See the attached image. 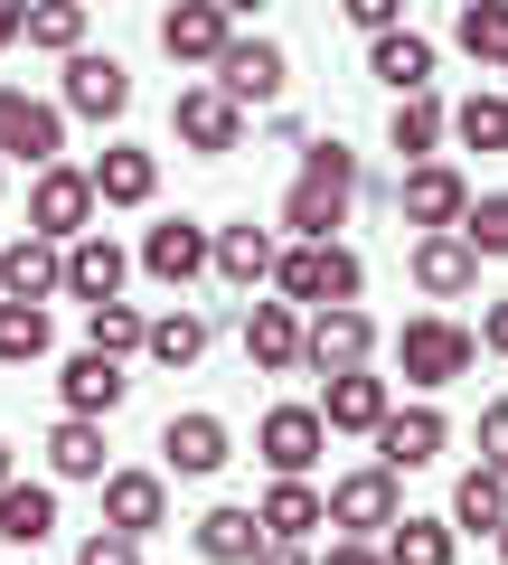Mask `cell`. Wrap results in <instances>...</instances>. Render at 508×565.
I'll use <instances>...</instances> for the list:
<instances>
[{
	"instance_id": "ee69618b",
	"label": "cell",
	"mask_w": 508,
	"mask_h": 565,
	"mask_svg": "<svg viewBox=\"0 0 508 565\" xmlns=\"http://www.w3.org/2000/svg\"><path fill=\"white\" fill-rule=\"evenodd\" d=\"M471 340H480L489 359H508V302H480V330H471Z\"/></svg>"
},
{
	"instance_id": "2e32d148",
	"label": "cell",
	"mask_w": 508,
	"mask_h": 565,
	"mask_svg": "<svg viewBox=\"0 0 508 565\" xmlns=\"http://www.w3.org/2000/svg\"><path fill=\"white\" fill-rule=\"evenodd\" d=\"M273 255H283V236H273V226H207V274L217 282H236V292H264L273 282Z\"/></svg>"
},
{
	"instance_id": "9a60e30c",
	"label": "cell",
	"mask_w": 508,
	"mask_h": 565,
	"mask_svg": "<svg viewBox=\"0 0 508 565\" xmlns=\"http://www.w3.org/2000/svg\"><path fill=\"white\" fill-rule=\"evenodd\" d=\"M161 462L180 471V481H217V471L236 462L226 415H198V405H188V415H170V424H161Z\"/></svg>"
},
{
	"instance_id": "484cf974",
	"label": "cell",
	"mask_w": 508,
	"mask_h": 565,
	"mask_svg": "<svg viewBox=\"0 0 508 565\" xmlns=\"http://www.w3.org/2000/svg\"><path fill=\"white\" fill-rule=\"evenodd\" d=\"M245 359L264 367V377H292V367H302V311L292 302H255L245 311Z\"/></svg>"
},
{
	"instance_id": "ab89813d",
	"label": "cell",
	"mask_w": 508,
	"mask_h": 565,
	"mask_svg": "<svg viewBox=\"0 0 508 565\" xmlns=\"http://www.w3.org/2000/svg\"><path fill=\"white\" fill-rule=\"evenodd\" d=\"M462 236H471V255H508V189H489V199H471L462 207Z\"/></svg>"
},
{
	"instance_id": "3957f363",
	"label": "cell",
	"mask_w": 508,
	"mask_h": 565,
	"mask_svg": "<svg viewBox=\"0 0 508 565\" xmlns=\"http://www.w3.org/2000/svg\"><path fill=\"white\" fill-rule=\"evenodd\" d=\"M471 359H480V340H471L462 321H443V311H424V321H406L396 330V367H406V386H452V377H471Z\"/></svg>"
},
{
	"instance_id": "8d00e7d4",
	"label": "cell",
	"mask_w": 508,
	"mask_h": 565,
	"mask_svg": "<svg viewBox=\"0 0 508 565\" xmlns=\"http://www.w3.org/2000/svg\"><path fill=\"white\" fill-rule=\"evenodd\" d=\"M443 132L462 141V151H508V95H462L443 114Z\"/></svg>"
},
{
	"instance_id": "b9f144b4",
	"label": "cell",
	"mask_w": 508,
	"mask_h": 565,
	"mask_svg": "<svg viewBox=\"0 0 508 565\" xmlns=\"http://www.w3.org/2000/svg\"><path fill=\"white\" fill-rule=\"evenodd\" d=\"M76 565H142V537H122V527H95L76 546Z\"/></svg>"
},
{
	"instance_id": "4dcf8cb0",
	"label": "cell",
	"mask_w": 508,
	"mask_h": 565,
	"mask_svg": "<svg viewBox=\"0 0 508 565\" xmlns=\"http://www.w3.org/2000/svg\"><path fill=\"white\" fill-rule=\"evenodd\" d=\"M188 537H198V556H207V565H255V546H264V519L226 500V509H207Z\"/></svg>"
},
{
	"instance_id": "c3c4849f",
	"label": "cell",
	"mask_w": 508,
	"mask_h": 565,
	"mask_svg": "<svg viewBox=\"0 0 508 565\" xmlns=\"http://www.w3.org/2000/svg\"><path fill=\"white\" fill-rule=\"evenodd\" d=\"M217 10H226V20H255V10H264V0H217Z\"/></svg>"
},
{
	"instance_id": "681fc988",
	"label": "cell",
	"mask_w": 508,
	"mask_h": 565,
	"mask_svg": "<svg viewBox=\"0 0 508 565\" xmlns=\"http://www.w3.org/2000/svg\"><path fill=\"white\" fill-rule=\"evenodd\" d=\"M0 481H10V444H0Z\"/></svg>"
},
{
	"instance_id": "6da1fadb",
	"label": "cell",
	"mask_w": 508,
	"mask_h": 565,
	"mask_svg": "<svg viewBox=\"0 0 508 565\" xmlns=\"http://www.w3.org/2000/svg\"><path fill=\"white\" fill-rule=\"evenodd\" d=\"M358 207V151L348 141H302V180L283 189V226L292 236H339Z\"/></svg>"
},
{
	"instance_id": "f6af8a7d",
	"label": "cell",
	"mask_w": 508,
	"mask_h": 565,
	"mask_svg": "<svg viewBox=\"0 0 508 565\" xmlns=\"http://www.w3.org/2000/svg\"><path fill=\"white\" fill-rule=\"evenodd\" d=\"M311 565H387V556H377V537H329V556H311Z\"/></svg>"
},
{
	"instance_id": "d6986e66",
	"label": "cell",
	"mask_w": 508,
	"mask_h": 565,
	"mask_svg": "<svg viewBox=\"0 0 508 565\" xmlns=\"http://www.w3.org/2000/svg\"><path fill=\"white\" fill-rule=\"evenodd\" d=\"M433 66H443V47H433L424 29H377V39H367V76L387 85V95H424Z\"/></svg>"
},
{
	"instance_id": "4fadbf2b",
	"label": "cell",
	"mask_w": 508,
	"mask_h": 565,
	"mask_svg": "<svg viewBox=\"0 0 508 565\" xmlns=\"http://www.w3.org/2000/svg\"><path fill=\"white\" fill-rule=\"evenodd\" d=\"M57 104H66V114H85V122L132 114V66H122V57H104V47H76V57H66Z\"/></svg>"
},
{
	"instance_id": "d6a6232c",
	"label": "cell",
	"mask_w": 508,
	"mask_h": 565,
	"mask_svg": "<svg viewBox=\"0 0 508 565\" xmlns=\"http://www.w3.org/2000/svg\"><path fill=\"white\" fill-rule=\"evenodd\" d=\"M20 39L39 57H76L85 47V0H20Z\"/></svg>"
},
{
	"instance_id": "277c9868",
	"label": "cell",
	"mask_w": 508,
	"mask_h": 565,
	"mask_svg": "<svg viewBox=\"0 0 508 565\" xmlns=\"http://www.w3.org/2000/svg\"><path fill=\"white\" fill-rule=\"evenodd\" d=\"M104 207H95V180H85L76 161H47L39 180H29V236H47V245H66V236H85Z\"/></svg>"
},
{
	"instance_id": "e0dca14e",
	"label": "cell",
	"mask_w": 508,
	"mask_h": 565,
	"mask_svg": "<svg viewBox=\"0 0 508 565\" xmlns=\"http://www.w3.org/2000/svg\"><path fill=\"white\" fill-rule=\"evenodd\" d=\"M226 39H236V20H226L217 0H170L161 10V57L170 66H217Z\"/></svg>"
},
{
	"instance_id": "52a82bcc",
	"label": "cell",
	"mask_w": 508,
	"mask_h": 565,
	"mask_svg": "<svg viewBox=\"0 0 508 565\" xmlns=\"http://www.w3.org/2000/svg\"><path fill=\"white\" fill-rule=\"evenodd\" d=\"M321 509H329V527H339V537H387L396 509H406V490H396L387 462H367V471H348V481H329Z\"/></svg>"
},
{
	"instance_id": "603a6c76",
	"label": "cell",
	"mask_w": 508,
	"mask_h": 565,
	"mask_svg": "<svg viewBox=\"0 0 508 565\" xmlns=\"http://www.w3.org/2000/svg\"><path fill=\"white\" fill-rule=\"evenodd\" d=\"M104 527H122V537L170 527V481L161 471H104Z\"/></svg>"
},
{
	"instance_id": "60d3db41",
	"label": "cell",
	"mask_w": 508,
	"mask_h": 565,
	"mask_svg": "<svg viewBox=\"0 0 508 565\" xmlns=\"http://www.w3.org/2000/svg\"><path fill=\"white\" fill-rule=\"evenodd\" d=\"M480 471H499V481H508V396L480 405Z\"/></svg>"
},
{
	"instance_id": "1f68e13d",
	"label": "cell",
	"mask_w": 508,
	"mask_h": 565,
	"mask_svg": "<svg viewBox=\"0 0 508 565\" xmlns=\"http://www.w3.org/2000/svg\"><path fill=\"white\" fill-rule=\"evenodd\" d=\"M142 359L151 367H198L207 359V311H161V321H142Z\"/></svg>"
},
{
	"instance_id": "4316f807",
	"label": "cell",
	"mask_w": 508,
	"mask_h": 565,
	"mask_svg": "<svg viewBox=\"0 0 508 565\" xmlns=\"http://www.w3.org/2000/svg\"><path fill=\"white\" fill-rule=\"evenodd\" d=\"M57 537V481H0V546H47Z\"/></svg>"
},
{
	"instance_id": "7bdbcfd3",
	"label": "cell",
	"mask_w": 508,
	"mask_h": 565,
	"mask_svg": "<svg viewBox=\"0 0 508 565\" xmlns=\"http://www.w3.org/2000/svg\"><path fill=\"white\" fill-rule=\"evenodd\" d=\"M339 20L377 39V29H406V0H339Z\"/></svg>"
},
{
	"instance_id": "9c48e42d",
	"label": "cell",
	"mask_w": 508,
	"mask_h": 565,
	"mask_svg": "<svg viewBox=\"0 0 508 565\" xmlns=\"http://www.w3.org/2000/svg\"><path fill=\"white\" fill-rule=\"evenodd\" d=\"M367 444H377V462L406 481V471H433L452 452V424H443V405H387V424H377Z\"/></svg>"
},
{
	"instance_id": "44dd1931",
	"label": "cell",
	"mask_w": 508,
	"mask_h": 565,
	"mask_svg": "<svg viewBox=\"0 0 508 565\" xmlns=\"http://www.w3.org/2000/svg\"><path fill=\"white\" fill-rule=\"evenodd\" d=\"M142 274L170 282V292H188V282L207 274V226H198V217H161V226L142 236Z\"/></svg>"
},
{
	"instance_id": "ac0fdd59",
	"label": "cell",
	"mask_w": 508,
	"mask_h": 565,
	"mask_svg": "<svg viewBox=\"0 0 508 565\" xmlns=\"http://www.w3.org/2000/svg\"><path fill=\"white\" fill-rule=\"evenodd\" d=\"M396 405V386L377 377V367H339V377H321V424L329 434H377Z\"/></svg>"
},
{
	"instance_id": "5bb4252c",
	"label": "cell",
	"mask_w": 508,
	"mask_h": 565,
	"mask_svg": "<svg viewBox=\"0 0 508 565\" xmlns=\"http://www.w3.org/2000/svg\"><path fill=\"white\" fill-rule=\"evenodd\" d=\"M406 274H414V292H424V302H462L471 282H480V255H471L462 226H433V236H414Z\"/></svg>"
},
{
	"instance_id": "cb8c5ba5",
	"label": "cell",
	"mask_w": 508,
	"mask_h": 565,
	"mask_svg": "<svg viewBox=\"0 0 508 565\" xmlns=\"http://www.w3.org/2000/svg\"><path fill=\"white\" fill-rule=\"evenodd\" d=\"M104 452H114L104 444V415H57L47 424V481H104L114 471Z\"/></svg>"
},
{
	"instance_id": "83f0119b",
	"label": "cell",
	"mask_w": 508,
	"mask_h": 565,
	"mask_svg": "<svg viewBox=\"0 0 508 565\" xmlns=\"http://www.w3.org/2000/svg\"><path fill=\"white\" fill-rule=\"evenodd\" d=\"M95 207H151V189H161V161L151 151H132V141H114V151H95Z\"/></svg>"
},
{
	"instance_id": "ba28073f",
	"label": "cell",
	"mask_w": 508,
	"mask_h": 565,
	"mask_svg": "<svg viewBox=\"0 0 508 565\" xmlns=\"http://www.w3.org/2000/svg\"><path fill=\"white\" fill-rule=\"evenodd\" d=\"M170 132H180V151H198V161H226V151H245V104L217 95V85H180Z\"/></svg>"
},
{
	"instance_id": "f546056e",
	"label": "cell",
	"mask_w": 508,
	"mask_h": 565,
	"mask_svg": "<svg viewBox=\"0 0 508 565\" xmlns=\"http://www.w3.org/2000/svg\"><path fill=\"white\" fill-rule=\"evenodd\" d=\"M377 556H387V565H452L462 537H452V519H414V509H396V527L377 537Z\"/></svg>"
},
{
	"instance_id": "f5cc1de1",
	"label": "cell",
	"mask_w": 508,
	"mask_h": 565,
	"mask_svg": "<svg viewBox=\"0 0 508 565\" xmlns=\"http://www.w3.org/2000/svg\"><path fill=\"white\" fill-rule=\"evenodd\" d=\"M499 66H508V57H499Z\"/></svg>"
},
{
	"instance_id": "7dc6e473",
	"label": "cell",
	"mask_w": 508,
	"mask_h": 565,
	"mask_svg": "<svg viewBox=\"0 0 508 565\" xmlns=\"http://www.w3.org/2000/svg\"><path fill=\"white\" fill-rule=\"evenodd\" d=\"M20 47V0H0V57Z\"/></svg>"
},
{
	"instance_id": "8fae6325",
	"label": "cell",
	"mask_w": 508,
	"mask_h": 565,
	"mask_svg": "<svg viewBox=\"0 0 508 565\" xmlns=\"http://www.w3.org/2000/svg\"><path fill=\"white\" fill-rule=\"evenodd\" d=\"M207 85H217V95H236V104H283L292 57H283L273 39H226L217 66H207Z\"/></svg>"
},
{
	"instance_id": "5b68a950",
	"label": "cell",
	"mask_w": 508,
	"mask_h": 565,
	"mask_svg": "<svg viewBox=\"0 0 508 565\" xmlns=\"http://www.w3.org/2000/svg\"><path fill=\"white\" fill-rule=\"evenodd\" d=\"M57 151H66V104L29 95V85H0V161H29V170H47Z\"/></svg>"
},
{
	"instance_id": "f35d334b",
	"label": "cell",
	"mask_w": 508,
	"mask_h": 565,
	"mask_svg": "<svg viewBox=\"0 0 508 565\" xmlns=\"http://www.w3.org/2000/svg\"><path fill=\"white\" fill-rule=\"evenodd\" d=\"M85 349H104V359H132L142 349V302H85Z\"/></svg>"
},
{
	"instance_id": "f907efd6",
	"label": "cell",
	"mask_w": 508,
	"mask_h": 565,
	"mask_svg": "<svg viewBox=\"0 0 508 565\" xmlns=\"http://www.w3.org/2000/svg\"><path fill=\"white\" fill-rule=\"evenodd\" d=\"M499 565H508V527H499Z\"/></svg>"
},
{
	"instance_id": "f1b7e54d",
	"label": "cell",
	"mask_w": 508,
	"mask_h": 565,
	"mask_svg": "<svg viewBox=\"0 0 508 565\" xmlns=\"http://www.w3.org/2000/svg\"><path fill=\"white\" fill-rule=\"evenodd\" d=\"M255 519H264V537L302 546V537H321V527H329V509H321V490H311V481H273L264 500H255Z\"/></svg>"
},
{
	"instance_id": "30bf717a",
	"label": "cell",
	"mask_w": 508,
	"mask_h": 565,
	"mask_svg": "<svg viewBox=\"0 0 508 565\" xmlns=\"http://www.w3.org/2000/svg\"><path fill=\"white\" fill-rule=\"evenodd\" d=\"M255 452L273 462V481H311V462L329 452L321 405H264V424H255Z\"/></svg>"
},
{
	"instance_id": "ffe728a7",
	"label": "cell",
	"mask_w": 508,
	"mask_h": 565,
	"mask_svg": "<svg viewBox=\"0 0 508 565\" xmlns=\"http://www.w3.org/2000/svg\"><path fill=\"white\" fill-rule=\"evenodd\" d=\"M57 292H66V245L47 236L0 245V302H57Z\"/></svg>"
},
{
	"instance_id": "836d02e7",
	"label": "cell",
	"mask_w": 508,
	"mask_h": 565,
	"mask_svg": "<svg viewBox=\"0 0 508 565\" xmlns=\"http://www.w3.org/2000/svg\"><path fill=\"white\" fill-rule=\"evenodd\" d=\"M452 527H471V537H499V527H508V481H499V471L471 462L462 481H452Z\"/></svg>"
},
{
	"instance_id": "7c38bea8",
	"label": "cell",
	"mask_w": 508,
	"mask_h": 565,
	"mask_svg": "<svg viewBox=\"0 0 508 565\" xmlns=\"http://www.w3.org/2000/svg\"><path fill=\"white\" fill-rule=\"evenodd\" d=\"M471 207V180L452 161H406V180H396V217L414 226V236H433V226H462Z\"/></svg>"
},
{
	"instance_id": "d4e9b609",
	"label": "cell",
	"mask_w": 508,
	"mask_h": 565,
	"mask_svg": "<svg viewBox=\"0 0 508 565\" xmlns=\"http://www.w3.org/2000/svg\"><path fill=\"white\" fill-rule=\"evenodd\" d=\"M57 396H66V415H114V405L132 396V377H122V359H104V349H76V359L57 367Z\"/></svg>"
},
{
	"instance_id": "816d5d0a",
	"label": "cell",
	"mask_w": 508,
	"mask_h": 565,
	"mask_svg": "<svg viewBox=\"0 0 508 565\" xmlns=\"http://www.w3.org/2000/svg\"><path fill=\"white\" fill-rule=\"evenodd\" d=\"M0 180H10V161H0Z\"/></svg>"
},
{
	"instance_id": "7402d4cb",
	"label": "cell",
	"mask_w": 508,
	"mask_h": 565,
	"mask_svg": "<svg viewBox=\"0 0 508 565\" xmlns=\"http://www.w3.org/2000/svg\"><path fill=\"white\" fill-rule=\"evenodd\" d=\"M122 274H132V255H122L104 226H85V236H66V302H114Z\"/></svg>"
},
{
	"instance_id": "d590c367",
	"label": "cell",
	"mask_w": 508,
	"mask_h": 565,
	"mask_svg": "<svg viewBox=\"0 0 508 565\" xmlns=\"http://www.w3.org/2000/svg\"><path fill=\"white\" fill-rule=\"evenodd\" d=\"M452 47L480 57V66H499L508 57V0H462V10H452Z\"/></svg>"
},
{
	"instance_id": "7a4b0ae2",
	"label": "cell",
	"mask_w": 508,
	"mask_h": 565,
	"mask_svg": "<svg viewBox=\"0 0 508 565\" xmlns=\"http://www.w3.org/2000/svg\"><path fill=\"white\" fill-rule=\"evenodd\" d=\"M358 292H367V264L348 255L339 236H292L283 255H273V302H292V311L358 302Z\"/></svg>"
},
{
	"instance_id": "74e56055",
	"label": "cell",
	"mask_w": 508,
	"mask_h": 565,
	"mask_svg": "<svg viewBox=\"0 0 508 565\" xmlns=\"http://www.w3.org/2000/svg\"><path fill=\"white\" fill-rule=\"evenodd\" d=\"M47 302H0V367H39L47 359Z\"/></svg>"
},
{
	"instance_id": "8992f818",
	"label": "cell",
	"mask_w": 508,
	"mask_h": 565,
	"mask_svg": "<svg viewBox=\"0 0 508 565\" xmlns=\"http://www.w3.org/2000/svg\"><path fill=\"white\" fill-rule=\"evenodd\" d=\"M367 359H377V321H367L358 302H321V311H302V367L339 377V367H367Z\"/></svg>"
},
{
	"instance_id": "e575fe53",
	"label": "cell",
	"mask_w": 508,
	"mask_h": 565,
	"mask_svg": "<svg viewBox=\"0 0 508 565\" xmlns=\"http://www.w3.org/2000/svg\"><path fill=\"white\" fill-rule=\"evenodd\" d=\"M387 151H406V161H433V151H443V104H433V85H424V95H396Z\"/></svg>"
},
{
	"instance_id": "bcb514c9",
	"label": "cell",
	"mask_w": 508,
	"mask_h": 565,
	"mask_svg": "<svg viewBox=\"0 0 508 565\" xmlns=\"http://www.w3.org/2000/svg\"><path fill=\"white\" fill-rule=\"evenodd\" d=\"M255 565H311V546H283V537H264V546H255Z\"/></svg>"
}]
</instances>
